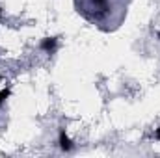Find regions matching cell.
<instances>
[{
	"label": "cell",
	"instance_id": "obj_1",
	"mask_svg": "<svg viewBox=\"0 0 160 158\" xmlns=\"http://www.w3.org/2000/svg\"><path fill=\"white\" fill-rule=\"evenodd\" d=\"M60 147H62V151H71L73 149V143H71V140L67 138V134L63 130L60 132Z\"/></svg>",
	"mask_w": 160,
	"mask_h": 158
},
{
	"label": "cell",
	"instance_id": "obj_2",
	"mask_svg": "<svg viewBox=\"0 0 160 158\" xmlns=\"http://www.w3.org/2000/svg\"><path fill=\"white\" fill-rule=\"evenodd\" d=\"M56 37H45V39L41 41V48L43 50H47V52H50V50H54L56 48Z\"/></svg>",
	"mask_w": 160,
	"mask_h": 158
},
{
	"label": "cell",
	"instance_id": "obj_3",
	"mask_svg": "<svg viewBox=\"0 0 160 158\" xmlns=\"http://www.w3.org/2000/svg\"><path fill=\"white\" fill-rule=\"evenodd\" d=\"M8 95H9V91H8V89H4V91H0V104H2V102H4V101L8 99Z\"/></svg>",
	"mask_w": 160,
	"mask_h": 158
},
{
	"label": "cell",
	"instance_id": "obj_4",
	"mask_svg": "<svg viewBox=\"0 0 160 158\" xmlns=\"http://www.w3.org/2000/svg\"><path fill=\"white\" fill-rule=\"evenodd\" d=\"M157 138L160 140V128H157Z\"/></svg>",
	"mask_w": 160,
	"mask_h": 158
},
{
	"label": "cell",
	"instance_id": "obj_5",
	"mask_svg": "<svg viewBox=\"0 0 160 158\" xmlns=\"http://www.w3.org/2000/svg\"><path fill=\"white\" fill-rule=\"evenodd\" d=\"M0 15H2V9H0Z\"/></svg>",
	"mask_w": 160,
	"mask_h": 158
},
{
	"label": "cell",
	"instance_id": "obj_6",
	"mask_svg": "<svg viewBox=\"0 0 160 158\" xmlns=\"http://www.w3.org/2000/svg\"><path fill=\"white\" fill-rule=\"evenodd\" d=\"M158 37H160V32H158Z\"/></svg>",
	"mask_w": 160,
	"mask_h": 158
},
{
	"label": "cell",
	"instance_id": "obj_7",
	"mask_svg": "<svg viewBox=\"0 0 160 158\" xmlns=\"http://www.w3.org/2000/svg\"><path fill=\"white\" fill-rule=\"evenodd\" d=\"M0 80H2V77H0Z\"/></svg>",
	"mask_w": 160,
	"mask_h": 158
}]
</instances>
